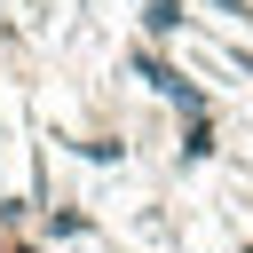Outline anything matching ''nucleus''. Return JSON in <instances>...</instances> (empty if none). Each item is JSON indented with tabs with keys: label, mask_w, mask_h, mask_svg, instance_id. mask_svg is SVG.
Masks as SVG:
<instances>
[{
	"label": "nucleus",
	"mask_w": 253,
	"mask_h": 253,
	"mask_svg": "<svg viewBox=\"0 0 253 253\" xmlns=\"http://www.w3.org/2000/svg\"><path fill=\"white\" fill-rule=\"evenodd\" d=\"M150 24H158V32H174V24H182V0H150Z\"/></svg>",
	"instance_id": "obj_1"
}]
</instances>
